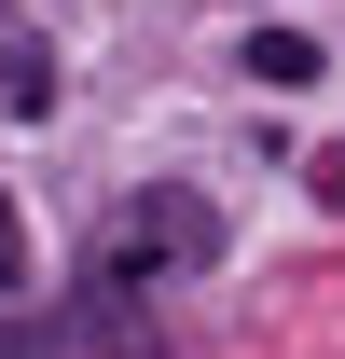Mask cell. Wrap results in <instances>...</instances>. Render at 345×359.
I'll return each mask as SVG.
<instances>
[{"label":"cell","mask_w":345,"mask_h":359,"mask_svg":"<svg viewBox=\"0 0 345 359\" xmlns=\"http://www.w3.org/2000/svg\"><path fill=\"white\" fill-rule=\"evenodd\" d=\"M194 263H221V208L208 194H138L125 222H111V290H138V276H194Z\"/></svg>","instance_id":"6da1fadb"},{"label":"cell","mask_w":345,"mask_h":359,"mask_svg":"<svg viewBox=\"0 0 345 359\" xmlns=\"http://www.w3.org/2000/svg\"><path fill=\"white\" fill-rule=\"evenodd\" d=\"M318 69H332V55H318V42H290V28H262V42H249V83H276V97H290V83H318Z\"/></svg>","instance_id":"7a4b0ae2"},{"label":"cell","mask_w":345,"mask_h":359,"mask_svg":"<svg viewBox=\"0 0 345 359\" xmlns=\"http://www.w3.org/2000/svg\"><path fill=\"white\" fill-rule=\"evenodd\" d=\"M14 263H28V222H14V194H0V276H14Z\"/></svg>","instance_id":"3957f363"},{"label":"cell","mask_w":345,"mask_h":359,"mask_svg":"<svg viewBox=\"0 0 345 359\" xmlns=\"http://www.w3.org/2000/svg\"><path fill=\"white\" fill-rule=\"evenodd\" d=\"M318 194H332V208H345V152H318Z\"/></svg>","instance_id":"277c9868"}]
</instances>
